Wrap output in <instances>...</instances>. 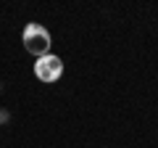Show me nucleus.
<instances>
[{
  "mask_svg": "<svg viewBox=\"0 0 158 148\" xmlns=\"http://www.w3.org/2000/svg\"><path fill=\"white\" fill-rule=\"evenodd\" d=\"M21 42H24V48H27L29 56L40 58V56H48V53H50L53 37H50V32H48L42 24L32 21V24H27V27H24V32H21Z\"/></svg>",
  "mask_w": 158,
  "mask_h": 148,
  "instance_id": "obj_1",
  "label": "nucleus"
},
{
  "mask_svg": "<svg viewBox=\"0 0 158 148\" xmlns=\"http://www.w3.org/2000/svg\"><path fill=\"white\" fill-rule=\"evenodd\" d=\"M61 74H63V61L58 56H53V53L40 56L37 63H34V77H37L40 82H45V85L61 80Z\"/></svg>",
  "mask_w": 158,
  "mask_h": 148,
  "instance_id": "obj_2",
  "label": "nucleus"
},
{
  "mask_svg": "<svg viewBox=\"0 0 158 148\" xmlns=\"http://www.w3.org/2000/svg\"><path fill=\"white\" fill-rule=\"evenodd\" d=\"M8 119H11V114H8L6 108H0V124H6V122H8Z\"/></svg>",
  "mask_w": 158,
  "mask_h": 148,
  "instance_id": "obj_3",
  "label": "nucleus"
}]
</instances>
